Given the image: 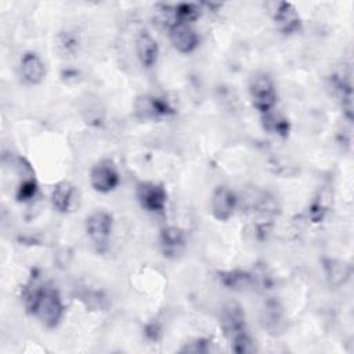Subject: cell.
<instances>
[{
	"mask_svg": "<svg viewBox=\"0 0 354 354\" xmlns=\"http://www.w3.org/2000/svg\"><path fill=\"white\" fill-rule=\"evenodd\" d=\"M274 22L277 28L283 33V35H295L300 32L301 29V19L293 4L281 1L277 3L275 11L272 14Z\"/></svg>",
	"mask_w": 354,
	"mask_h": 354,
	"instance_id": "10",
	"label": "cell"
},
{
	"mask_svg": "<svg viewBox=\"0 0 354 354\" xmlns=\"http://www.w3.org/2000/svg\"><path fill=\"white\" fill-rule=\"evenodd\" d=\"M86 232L98 252L105 250L113 228V217L106 210H95L86 218Z\"/></svg>",
	"mask_w": 354,
	"mask_h": 354,
	"instance_id": "3",
	"label": "cell"
},
{
	"mask_svg": "<svg viewBox=\"0 0 354 354\" xmlns=\"http://www.w3.org/2000/svg\"><path fill=\"white\" fill-rule=\"evenodd\" d=\"M236 196L225 185H218L214 188L210 199V210L216 220L227 221L232 217L236 209Z\"/></svg>",
	"mask_w": 354,
	"mask_h": 354,
	"instance_id": "8",
	"label": "cell"
},
{
	"mask_svg": "<svg viewBox=\"0 0 354 354\" xmlns=\"http://www.w3.org/2000/svg\"><path fill=\"white\" fill-rule=\"evenodd\" d=\"M183 351H189V353H206L207 351V343L206 340L198 339L194 343H191L189 346L184 347Z\"/></svg>",
	"mask_w": 354,
	"mask_h": 354,
	"instance_id": "22",
	"label": "cell"
},
{
	"mask_svg": "<svg viewBox=\"0 0 354 354\" xmlns=\"http://www.w3.org/2000/svg\"><path fill=\"white\" fill-rule=\"evenodd\" d=\"M324 268H325V274L329 283L333 286L344 285L346 281L351 277V267L344 261L342 263V261L329 259L324 261Z\"/></svg>",
	"mask_w": 354,
	"mask_h": 354,
	"instance_id": "17",
	"label": "cell"
},
{
	"mask_svg": "<svg viewBox=\"0 0 354 354\" xmlns=\"http://www.w3.org/2000/svg\"><path fill=\"white\" fill-rule=\"evenodd\" d=\"M76 189L68 181H61L51 191V203L59 213H68L75 205Z\"/></svg>",
	"mask_w": 354,
	"mask_h": 354,
	"instance_id": "14",
	"label": "cell"
},
{
	"mask_svg": "<svg viewBox=\"0 0 354 354\" xmlns=\"http://www.w3.org/2000/svg\"><path fill=\"white\" fill-rule=\"evenodd\" d=\"M134 113L142 120L158 119L174 113V108L170 102L162 97L155 95H140L134 102Z\"/></svg>",
	"mask_w": 354,
	"mask_h": 354,
	"instance_id": "6",
	"label": "cell"
},
{
	"mask_svg": "<svg viewBox=\"0 0 354 354\" xmlns=\"http://www.w3.org/2000/svg\"><path fill=\"white\" fill-rule=\"evenodd\" d=\"M220 281L232 290H245L252 286L250 272L242 270H231L220 272Z\"/></svg>",
	"mask_w": 354,
	"mask_h": 354,
	"instance_id": "18",
	"label": "cell"
},
{
	"mask_svg": "<svg viewBox=\"0 0 354 354\" xmlns=\"http://www.w3.org/2000/svg\"><path fill=\"white\" fill-rule=\"evenodd\" d=\"M136 196L141 207L151 213H160L165 210L167 203L166 189L156 183L142 181L137 184Z\"/></svg>",
	"mask_w": 354,
	"mask_h": 354,
	"instance_id": "5",
	"label": "cell"
},
{
	"mask_svg": "<svg viewBox=\"0 0 354 354\" xmlns=\"http://www.w3.org/2000/svg\"><path fill=\"white\" fill-rule=\"evenodd\" d=\"M169 39L171 46L181 54L192 53L199 44L196 32L188 24L183 22H177L169 29Z\"/></svg>",
	"mask_w": 354,
	"mask_h": 354,
	"instance_id": "9",
	"label": "cell"
},
{
	"mask_svg": "<svg viewBox=\"0 0 354 354\" xmlns=\"http://www.w3.org/2000/svg\"><path fill=\"white\" fill-rule=\"evenodd\" d=\"M249 94L253 106L260 112L266 113L275 108L277 90L272 79L263 72L252 76L249 82Z\"/></svg>",
	"mask_w": 354,
	"mask_h": 354,
	"instance_id": "2",
	"label": "cell"
},
{
	"mask_svg": "<svg viewBox=\"0 0 354 354\" xmlns=\"http://www.w3.org/2000/svg\"><path fill=\"white\" fill-rule=\"evenodd\" d=\"M24 178L17 189V199L19 202H28L30 199H33L37 194V183L35 180V174L33 171H29V173H24L22 174Z\"/></svg>",
	"mask_w": 354,
	"mask_h": 354,
	"instance_id": "20",
	"label": "cell"
},
{
	"mask_svg": "<svg viewBox=\"0 0 354 354\" xmlns=\"http://www.w3.org/2000/svg\"><path fill=\"white\" fill-rule=\"evenodd\" d=\"M19 69L24 80L33 86L41 83L46 76V68L41 58L32 51H28L22 55L19 62Z\"/></svg>",
	"mask_w": 354,
	"mask_h": 354,
	"instance_id": "12",
	"label": "cell"
},
{
	"mask_svg": "<svg viewBox=\"0 0 354 354\" xmlns=\"http://www.w3.org/2000/svg\"><path fill=\"white\" fill-rule=\"evenodd\" d=\"M159 242L165 256H176L184 248L185 236L180 228L166 227L160 231Z\"/></svg>",
	"mask_w": 354,
	"mask_h": 354,
	"instance_id": "15",
	"label": "cell"
},
{
	"mask_svg": "<svg viewBox=\"0 0 354 354\" xmlns=\"http://www.w3.org/2000/svg\"><path fill=\"white\" fill-rule=\"evenodd\" d=\"M145 335L151 340H158L160 337V335H162V328L158 324L151 322V324H148L145 326Z\"/></svg>",
	"mask_w": 354,
	"mask_h": 354,
	"instance_id": "23",
	"label": "cell"
},
{
	"mask_svg": "<svg viewBox=\"0 0 354 354\" xmlns=\"http://www.w3.org/2000/svg\"><path fill=\"white\" fill-rule=\"evenodd\" d=\"M220 325L230 342L248 332L245 313L242 307L236 303H228L223 307L220 315Z\"/></svg>",
	"mask_w": 354,
	"mask_h": 354,
	"instance_id": "7",
	"label": "cell"
},
{
	"mask_svg": "<svg viewBox=\"0 0 354 354\" xmlns=\"http://www.w3.org/2000/svg\"><path fill=\"white\" fill-rule=\"evenodd\" d=\"M84 102L86 105L82 106V115L86 123L91 126H100L104 122V113H105L101 102L97 98L95 100L87 98Z\"/></svg>",
	"mask_w": 354,
	"mask_h": 354,
	"instance_id": "19",
	"label": "cell"
},
{
	"mask_svg": "<svg viewBox=\"0 0 354 354\" xmlns=\"http://www.w3.org/2000/svg\"><path fill=\"white\" fill-rule=\"evenodd\" d=\"M261 123L268 133L275 134L278 137H288L290 131L289 120L282 113L277 112L275 108L266 113H261Z\"/></svg>",
	"mask_w": 354,
	"mask_h": 354,
	"instance_id": "16",
	"label": "cell"
},
{
	"mask_svg": "<svg viewBox=\"0 0 354 354\" xmlns=\"http://www.w3.org/2000/svg\"><path fill=\"white\" fill-rule=\"evenodd\" d=\"M136 50L140 62L145 68H151L156 64L159 55V46L158 41L148 32H141L138 35L136 40Z\"/></svg>",
	"mask_w": 354,
	"mask_h": 354,
	"instance_id": "13",
	"label": "cell"
},
{
	"mask_svg": "<svg viewBox=\"0 0 354 354\" xmlns=\"http://www.w3.org/2000/svg\"><path fill=\"white\" fill-rule=\"evenodd\" d=\"M28 313L36 315L47 328H55L64 315V304L55 288L30 282L24 290Z\"/></svg>",
	"mask_w": 354,
	"mask_h": 354,
	"instance_id": "1",
	"label": "cell"
},
{
	"mask_svg": "<svg viewBox=\"0 0 354 354\" xmlns=\"http://www.w3.org/2000/svg\"><path fill=\"white\" fill-rule=\"evenodd\" d=\"M120 181L119 170L113 160L101 159L98 160L90 171V184L94 191L101 194H108L113 191Z\"/></svg>",
	"mask_w": 354,
	"mask_h": 354,
	"instance_id": "4",
	"label": "cell"
},
{
	"mask_svg": "<svg viewBox=\"0 0 354 354\" xmlns=\"http://www.w3.org/2000/svg\"><path fill=\"white\" fill-rule=\"evenodd\" d=\"M261 324L271 335L283 333L288 326L286 317L277 300H267L261 310Z\"/></svg>",
	"mask_w": 354,
	"mask_h": 354,
	"instance_id": "11",
	"label": "cell"
},
{
	"mask_svg": "<svg viewBox=\"0 0 354 354\" xmlns=\"http://www.w3.org/2000/svg\"><path fill=\"white\" fill-rule=\"evenodd\" d=\"M174 8H176L177 22L188 24L195 21L201 15V7L194 3H181V4H177Z\"/></svg>",
	"mask_w": 354,
	"mask_h": 354,
	"instance_id": "21",
	"label": "cell"
}]
</instances>
